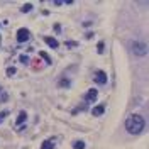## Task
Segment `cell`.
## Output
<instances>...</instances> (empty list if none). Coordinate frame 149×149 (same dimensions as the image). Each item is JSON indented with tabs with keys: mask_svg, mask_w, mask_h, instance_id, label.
Instances as JSON below:
<instances>
[{
	"mask_svg": "<svg viewBox=\"0 0 149 149\" xmlns=\"http://www.w3.org/2000/svg\"><path fill=\"white\" fill-rule=\"evenodd\" d=\"M29 37H30V32H29V29H19L17 30V42H26V41H29Z\"/></svg>",
	"mask_w": 149,
	"mask_h": 149,
	"instance_id": "obj_3",
	"label": "cell"
},
{
	"mask_svg": "<svg viewBox=\"0 0 149 149\" xmlns=\"http://www.w3.org/2000/svg\"><path fill=\"white\" fill-rule=\"evenodd\" d=\"M26 119H27V112H24V110H22V112L19 114V117H17V120H15V124L19 125V124H22Z\"/></svg>",
	"mask_w": 149,
	"mask_h": 149,
	"instance_id": "obj_7",
	"label": "cell"
},
{
	"mask_svg": "<svg viewBox=\"0 0 149 149\" xmlns=\"http://www.w3.org/2000/svg\"><path fill=\"white\" fill-rule=\"evenodd\" d=\"M103 48H105V44H103V42H98V46H97V51H98L100 54L103 53Z\"/></svg>",
	"mask_w": 149,
	"mask_h": 149,
	"instance_id": "obj_13",
	"label": "cell"
},
{
	"mask_svg": "<svg viewBox=\"0 0 149 149\" xmlns=\"http://www.w3.org/2000/svg\"><path fill=\"white\" fill-rule=\"evenodd\" d=\"M22 12H30V10H32V5H30V3H26V5H22Z\"/></svg>",
	"mask_w": 149,
	"mask_h": 149,
	"instance_id": "obj_11",
	"label": "cell"
},
{
	"mask_svg": "<svg viewBox=\"0 0 149 149\" xmlns=\"http://www.w3.org/2000/svg\"><path fill=\"white\" fill-rule=\"evenodd\" d=\"M125 129L130 134H139L141 130L144 129V119L141 115H136V114L130 115L129 119L125 120Z\"/></svg>",
	"mask_w": 149,
	"mask_h": 149,
	"instance_id": "obj_1",
	"label": "cell"
},
{
	"mask_svg": "<svg viewBox=\"0 0 149 149\" xmlns=\"http://www.w3.org/2000/svg\"><path fill=\"white\" fill-rule=\"evenodd\" d=\"M66 46H68V48H70V46L73 48V46H76V42H70V41H68V42H66Z\"/></svg>",
	"mask_w": 149,
	"mask_h": 149,
	"instance_id": "obj_17",
	"label": "cell"
},
{
	"mask_svg": "<svg viewBox=\"0 0 149 149\" xmlns=\"http://www.w3.org/2000/svg\"><path fill=\"white\" fill-rule=\"evenodd\" d=\"M95 81L100 83V85H105V83H107V75H105L103 71H97V75H95Z\"/></svg>",
	"mask_w": 149,
	"mask_h": 149,
	"instance_id": "obj_5",
	"label": "cell"
},
{
	"mask_svg": "<svg viewBox=\"0 0 149 149\" xmlns=\"http://www.w3.org/2000/svg\"><path fill=\"white\" fill-rule=\"evenodd\" d=\"M53 148H54V142H51V141L42 142V146H41V149H53Z\"/></svg>",
	"mask_w": 149,
	"mask_h": 149,
	"instance_id": "obj_9",
	"label": "cell"
},
{
	"mask_svg": "<svg viewBox=\"0 0 149 149\" xmlns=\"http://www.w3.org/2000/svg\"><path fill=\"white\" fill-rule=\"evenodd\" d=\"M97 97H98L97 88H90L88 91H87V95H85V100H87V102H97Z\"/></svg>",
	"mask_w": 149,
	"mask_h": 149,
	"instance_id": "obj_4",
	"label": "cell"
},
{
	"mask_svg": "<svg viewBox=\"0 0 149 149\" xmlns=\"http://www.w3.org/2000/svg\"><path fill=\"white\" fill-rule=\"evenodd\" d=\"M103 107H102V105H98V107H95V109L91 110V114H93V115H102V114H103Z\"/></svg>",
	"mask_w": 149,
	"mask_h": 149,
	"instance_id": "obj_8",
	"label": "cell"
},
{
	"mask_svg": "<svg viewBox=\"0 0 149 149\" xmlns=\"http://www.w3.org/2000/svg\"><path fill=\"white\" fill-rule=\"evenodd\" d=\"M39 56H41V58H44V60H46V63H51V58L48 56V54H46V53H42V51H41Z\"/></svg>",
	"mask_w": 149,
	"mask_h": 149,
	"instance_id": "obj_12",
	"label": "cell"
},
{
	"mask_svg": "<svg viewBox=\"0 0 149 149\" xmlns=\"http://www.w3.org/2000/svg\"><path fill=\"white\" fill-rule=\"evenodd\" d=\"M7 75H9V76H14V75H15V68H9V70H7Z\"/></svg>",
	"mask_w": 149,
	"mask_h": 149,
	"instance_id": "obj_15",
	"label": "cell"
},
{
	"mask_svg": "<svg viewBox=\"0 0 149 149\" xmlns=\"http://www.w3.org/2000/svg\"><path fill=\"white\" fill-rule=\"evenodd\" d=\"M5 115H7V112H2V114H0V122L5 119Z\"/></svg>",
	"mask_w": 149,
	"mask_h": 149,
	"instance_id": "obj_16",
	"label": "cell"
},
{
	"mask_svg": "<svg viewBox=\"0 0 149 149\" xmlns=\"http://www.w3.org/2000/svg\"><path fill=\"white\" fill-rule=\"evenodd\" d=\"M73 149H85V142H83V141H76V142L73 144Z\"/></svg>",
	"mask_w": 149,
	"mask_h": 149,
	"instance_id": "obj_10",
	"label": "cell"
},
{
	"mask_svg": "<svg viewBox=\"0 0 149 149\" xmlns=\"http://www.w3.org/2000/svg\"><path fill=\"white\" fill-rule=\"evenodd\" d=\"M44 42H46L48 46H51L53 49H56V48L60 46V42H58V41L54 39V37H44Z\"/></svg>",
	"mask_w": 149,
	"mask_h": 149,
	"instance_id": "obj_6",
	"label": "cell"
},
{
	"mask_svg": "<svg viewBox=\"0 0 149 149\" xmlns=\"http://www.w3.org/2000/svg\"><path fill=\"white\" fill-rule=\"evenodd\" d=\"M19 60L22 61V63H24V64H26V63H29V58H27V56H26V54H22V56H20Z\"/></svg>",
	"mask_w": 149,
	"mask_h": 149,
	"instance_id": "obj_14",
	"label": "cell"
},
{
	"mask_svg": "<svg viewBox=\"0 0 149 149\" xmlns=\"http://www.w3.org/2000/svg\"><path fill=\"white\" fill-rule=\"evenodd\" d=\"M132 51H134V54H137V56H144V54L148 53V46H146L144 42H132Z\"/></svg>",
	"mask_w": 149,
	"mask_h": 149,
	"instance_id": "obj_2",
	"label": "cell"
}]
</instances>
